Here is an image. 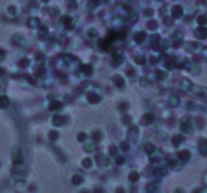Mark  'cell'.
I'll list each match as a JSON object with an SVG mask.
<instances>
[{
  "label": "cell",
  "instance_id": "obj_1",
  "mask_svg": "<svg viewBox=\"0 0 207 193\" xmlns=\"http://www.w3.org/2000/svg\"><path fill=\"white\" fill-rule=\"evenodd\" d=\"M12 160L15 165H21L23 163V155L18 148H14L12 150Z\"/></svg>",
  "mask_w": 207,
  "mask_h": 193
},
{
  "label": "cell",
  "instance_id": "obj_2",
  "mask_svg": "<svg viewBox=\"0 0 207 193\" xmlns=\"http://www.w3.org/2000/svg\"><path fill=\"white\" fill-rule=\"evenodd\" d=\"M180 129H181L182 132L187 133V134H189V133L192 132L193 127H192V124H191V121H190L189 118L183 119V121H182V123H181V125H180Z\"/></svg>",
  "mask_w": 207,
  "mask_h": 193
},
{
  "label": "cell",
  "instance_id": "obj_3",
  "mask_svg": "<svg viewBox=\"0 0 207 193\" xmlns=\"http://www.w3.org/2000/svg\"><path fill=\"white\" fill-rule=\"evenodd\" d=\"M168 161V165L170 166V168H172L173 170H181L182 169V164L180 163V161H178L177 159L173 158V157H168L167 159Z\"/></svg>",
  "mask_w": 207,
  "mask_h": 193
},
{
  "label": "cell",
  "instance_id": "obj_4",
  "mask_svg": "<svg viewBox=\"0 0 207 193\" xmlns=\"http://www.w3.org/2000/svg\"><path fill=\"white\" fill-rule=\"evenodd\" d=\"M127 137L130 141L134 142L136 140V138L138 137V128L136 126H131L129 129H128V132H127Z\"/></svg>",
  "mask_w": 207,
  "mask_h": 193
},
{
  "label": "cell",
  "instance_id": "obj_5",
  "mask_svg": "<svg viewBox=\"0 0 207 193\" xmlns=\"http://www.w3.org/2000/svg\"><path fill=\"white\" fill-rule=\"evenodd\" d=\"M154 173H155L157 176H163V175H165V174L167 173V167H166L164 164L160 163L159 165H157V166L154 167Z\"/></svg>",
  "mask_w": 207,
  "mask_h": 193
},
{
  "label": "cell",
  "instance_id": "obj_6",
  "mask_svg": "<svg viewBox=\"0 0 207 193\" xmlns=\"http://www.w3.org/2000/svg\"><path fill=\"white\" fill-rule=\"evenodd\" d=\"M122 61H123V55L120 52L116 51L112 54V63L114 66H119L122 63Z\"/></svg>",
  "mask_w": 207,
  "mask_h": 193
},
{
  "label": "cell",
  "instance_id": "obj_7",
  "mask_svg": "<svg viewBox=\"0 0 207 193\" xmlns=\"http://www.w3.org/2000/svg\"><path fill=\"white\" fill-rule=\"evenodd\" d=\"M195 36L199 39H204L207 37V28L205 27H198L195 30Z\"/></svg>",
  "mask_w": 207,
  "mask_h": 193
},
{
  "label": "cell",
  "instance_id": "obj_8",
  "mask_svg": "<svg viewBox=\"0 0 207 193\" xmlns=\"http://www.w3.org/2000/svg\"><path fill=\"white\" fill-rule=\"evenodd\" d=\"M171 12H172V15L175 18H180L182 16V14H183V8L180 5H175V6H173Z\"/></svg>",
  "mask_w": 207,
  "mask_h": 193
},
{
  "label": "cell",
  "instance_id": "obj_9",
  "mask_svg": "<svg viewBox=\"0 0 207 193\" xmlns=\"http://www.w3.org/2000/svg\"><path fill=\"white\" fill-rule=\"evenodd\" d=\"M98 45L101 49H103L105 51H110L111 49V43L105 38V39H100L98 42Z\"/></svg>",
  "mask_w": 207,
  "mask_h": 193
},
{
  "label": "cell",
  "instance_id": "obj_10",
  "mask_svg": "<svg viewBox=\"0 0 207 193\" xmlns=\"http://www.w3.org/2000/svg\"><path fill=\"white\" fill-rule=\"evenodd\" d=\"M191 87H192V84H191V82H190L189 80H186V79H185V80H182L181 83H180V89H181L182 91H184V92L190 91Z\"/></svg>",
  "mask_w": 207,
  "mask_h": 193
},
{
  "label": "cell",
  "instance_id": "obj_11",
  "mask_svg": "<svg viewBox=\"0 0 207 193\" xmlns=\"http://www.w3.org/2000/svg\"><path fill=\"white\" fill-rule=\"evenodd\" d=\"M112 81H113L114 85H115L117 88H122V87L124 86V80H123V78H122L121 76H119V75L114 76V77L112 78Z\"/></svg>",
  "mask_w": 207,
  "mask_h": 193
},
{
  "label": "cell",
  "instance_id": "obj_12",
  "mask_svg": "<svg viewBox=\"0 0 207 193\" xmlns=\"http://www.w3.org/2000/svg\"><path fill=\"white\" fill-rule=\"evenodd\" d=\"M191 157V154L188 150H182L178 153V158L181 160V161H188Z\"/></svg>",
  "mask_w": 207,
  "mask_h": 193
},
{
  "label": "cell",
  "instance_id": "obj_13",
  "mask_svg": "<svg viewBox=\"0 0 207 193\" xmlns=\"http://www.w3.org/2000/svg\"><path fill=\"white\" fill-rule=\"evenodd\" d=\"M62 21H63V23L65 24V26L68 28V29H73L74 28V21L70 18V17H68L67 15H65L63 18H62Z\"/></svg>",
  "mask_w": 207,
  "mask_h": 193
},
{
  "label": "cell",
  "instance_id": "obj_14",
  "mask_svg": "<svg viewBox=\"0 0 207 193\" xmlns=\"http://www.w3.org/2000/svg\"><path fill=\"white\" fill-rule=\"evenodd\" d=\"M154 115L152 114V113H147V114H144L143 115V117H142V124H144V125H150V124H152L153 122H154Z\"/></svg>",
  "mask_w": 207,
  "mask_h": 193
},
{
  "label": "cell",
  "instance_id": "obj_15",
  "mask_svg": "<svg viewBox=\"0 0 207 193\" xmlns=\"http://www.w3.org/2000/svg\"><path fill=\"white\" fill-rule=\"evenodd\" d=\"M64 123V118L60 115H56L53 117V125L56 126V127H60L62 126Z\"/></svg>",
  "mask_w": 207,
  "mask_h": 193
},
{
  "label": "cell",
  "instance_id": "obj_16",
  "mask_svg": "<svg viewBox=\"0 0 207 193\" xmlns=\"http://www.w3.org/2000/svg\"><path fill=\"white\" fill-rule=\"evenodd\" d=\"M199 152L204 155L207 156V140H201L200 143H199Z\"/></svg>",
  "mask_w": 207,
  "mask_h": 193
},
{
  "label": "cell",
  "instance_id": "obj_17",
  "mask_svg": "<svg viewBox=\"0 0 207 193\" xmlns=\"http://www.w3.org/2000/svg\"><path fill=\"white\" fill-rule=\"evenodd\" d=\"M184 137L183 136H180V135H175L173 138H172V143L175 147H178L183 141H184Z\"/></svg>",
  "mask_w": 207,
  "mask_h": 193
},
{
  "label": "cell",
  "instance_id": "obj_18",
  "mask_svg": "<svg viewBox=\"0 0 207 193\" xmlns=\"http://www.w3.org/2000/svg\"><path fill=\"white\" fill-rule=\"evenodd\" d=\"M83 181H84L83 177H82L81 175H79V174H75V175L72 177V183H73L74 185H80V184L83 183Z\"/></svg>",
  "mask_w": 207,
  "mask_h": 193
},
{
  "label": "cell",
  "instance_id": "obj_19",
  "mask_svg": "<svg viewBox=\"0 0 207 193\" xmlns=\"http://www.w3.org/2000/svg\"><path fill=\"white\" fill-rule=\"evenodd\" d=\"M88 101L91 104H97V103H99L101 101V98L98 95H95V94H89L88 95Z\"/></svg>",
  "mask_w": 207,
  "mask_h": 193
},
{
  "label": "cell",
  "instance_id": "obj_20",
  "mask_svg": "<svg viewBox=\"0 0 207 193\" xmlns=\"http://www.w3.org/2000/svg\"><path fill=\"white\" fill-rule=\"evenodd\" d=\"M9 105V99L6 96H0V108L1 109H6Z\"/></svg>",
  "mask_w": 207,
  "mask_h": 193
},
{
  "label": "cell",
  "instance_id": "obj_21",
  "mask_svg": "<svg viewBox=\"0 0 207 193\" xmlns=\"http://www.w3.org/2000/svg\"><path fill=\"white\" fill-rule=\"evenodd\" d=\"M61 107H62V104H61L59 101H53V102L50 104L49 109H50L51 111H57V110H59Z\"/></svg>",
  "mask_w": 207,
  "mask_h": 193
},
{
  "label": "cell",
  "instance_id": "obj_22",
  "mask_svg": "<svg viewBox=\"0 0 207 193\" xmlns=\"http://www.w3.org/2000/svg\"><path fill=\"white\" fill-rule=\"evenodd\" d=\"M180 103V100L177 96H172L169 99V105L171 107H177Z\"/></svg>",
  "mask_w": 207,
  "mask_h": 193
},
{
  "label": "cell",
  "instance_id": "obj_23",
  "mask_svg": "<svg viewBox=\"0 0 207 193\" xmlns=\"http://www.w3.org/2000/svg\"><path fill=\"white\" fill-rule=\"evenodd\" d=\"M27 23H28V26H29V27H31V28H36V27H38V25H39V20H38L37 18H30Z\"/></svg>",
  "mask_w": 207,
  "mask_h": 193
},
{
  "label": "cell",
  "instance_id": "obj_24",
  "mask_svg": "<svg viewBox=\"0 0 207 193\" xmlns=\"http://www.w3.org/2000/svg\"><path fill=\"white\" fill-rule=\"evenodd\" d=\"M95 159H96V162H97V164H98L99 166L105 165V164H104V161H107V159L105 158V156H104L103 154H98V155H96Z\"/></svg>",
  "mask_w": 207,
  "mask_h": 193
},
{
  "label": "cell",
  "instance_id": "obj_25",
  "mask_svg": "<svg viewBox=\"0 0 207 193\" xmlns=\"http://www.w3.org/2000/svg\"><path fill=\"white\" fill-rule=\"evenodd\" d=\"M13 41H14L16 44L21 45V44L24 43V38H23L22 35H20V34H16V35L13 36Z\"/></svg>",
  "mask_w": 207,
  "mask_h": 193
},
{
  "label": "cell",
  "instance_id": "obj_26",
  "mask_svg": "<svg viewBox=\"0 0 207 193\" xmlns=\"http://www.w3.org/2000/svg\"><path fill=\"white\" fill-rule=\"evenodd\" d=\"M138 178H139V175H138V173L135 172V171L130 172L129 175H128V179H129V181H131V182H136V181L138 180Z\"/></svg>",
  "mask_w": 207,
  "mask_h": 193
},
{
  "label": "cell",
  "instance_id": "obj_27",
  "mask_svg": "<svg viewBox=\"0 0 207 193\" xmlns=\"http://www.w3.org/2000/svg\"><path fill=\"white\" fill-rule=\"evenodd\" d=\"M161 156H162L161 152L156 151V150L150 154V157H151V160H152V161H158V160L160 159V157H161Z\"/></svg>",
  "mask_w": 207,
  "mask_h": 193
},
{
  "label": "cell",
  "instance_id": "obj_28",
  "mask_svg": "<svg viewBox=\"0 0 207 193\" xmlns=\"http://www.w3.org/2000/svg\"><path fill=\"white\" fill-rule=\"evenodd\" d=\"M82 73H84V75L85 76H90L91 75V73H92V67L90 66V65H87V66H84L83 68H82V71H81Z\"/></svg>",
  "mask_w": 207,
  "mask_h": 193
},
{
  "label": "cell",
  "instance_id": "obj_29",
  "mask_svg": "<svg viewBox=\"0 0 207 193\" xmlns=\"http://www.w3.org/2000/svg\"><path fill=\"white\" fill-rule=\"evenodd\" d=\"M143 150H144L148 154H151L152 152H154V151L156 150V148H155V146L152 145V144H146L144 147H143Z\"/></svg>",
  "mask_w": 207,
  "mask_h": 193
},
{
  "label": "cell",
  "instance_id": "obj_30",
  "mask_svg": "<svg viewBox=\"0 0 207 193\" xmlns=\"http://www.w3.org/2000/svg\"><path fill=\"white\" fill-rule=\"evenodd\" d=\"M158 26H159V25H158V22H157L156 20H151V21H149V23H148V28L151 29V30L157 29Z\"/></svg>",
  "mask_w": 207,
  "mask_h": 193
},
{
  "label": "cell",
  "instance_id": "obj_31",
  "mask_svg": "<svg viewBox=\"0 0 207 193\" xmlns=\"http://www.w3.org/2000/svg\"><path fill=\"white\" fill-rule=\"evenodd\" d=\"M144 37H146V33L143 31H139L134 35V39L136 41H141V40H143Z\"/></svg>",
  "mask_w": 207,
  "mask_h": 193
},
{
  "label": "cell",
  "instance_id": "obj_32",
  "mask_svg": "<svg viewBox=\"0 0 207 193\" xmlns=\"http://www.w3.org/2000/svg\"><path fill=\"white\" fill-rule=\"evenodd\" d=\"M58 137H59V133L57 131H55V130H53V131H51L49 133V138L52 141H56L58 139Z\"/></svg>",
  "mask_w": 207,
  "mask_h": 193
},
{
  "label": "cell",
  "instance_id": "obj_33",
  "mask_svg": "<svg viewBox=\"0 0 207 193\" xmlns=\"http://www.w3.org/2000/svg\"><path fill=\"white\" fill-rule=\"evenodd\" d=\"M134 60H135V62H136L137 65H144V62H146V57H144L143 55H137V56L134 57Z\"/></svg>",
  "mask_w": 207,
  "mask_h": 193
},
{
  "label": "cell",
  "instance_id": "obj_34",
  "mask_svg": "<svg viewBox=\"0 0 207 193\" xmlns=\"http://www.w3.org/2000/svg\"><path fill=\"white\" fill-rule=\"evenodd\" d=\"M82 165H83V167H85V168H90V167L92 166V160H91L90 158H85V159L83 160V162H82Z\"/></svg>",
  "mask_w": 207,
  "mask_h": 193
},
{
  "label": "cell",
  "instance_id": "obj_35",
  "mask_svg": "<svg viewBox=\"0 0 207 193\" xmlns=\"http://www.w3.org/2000/svg\"><path fill=\"white\" fill-rule=\"evenodd\" d=\"M94 149H95V145L92 143H87L84 146V150L87 152H92V151H94Z\"/></svg>",
  "mask_w": 207,
  "mask_h": 193
},
{
  "label": "cell",
  "instance_id": "obj_36",
  "mask_svg": "<svg viewBox=\"0 0 207 193\" xmlns=\"http://www.w3.org/2000/svg\"><path fill=\"white\" fill-rule=\"evenodd\" d=\"M157 77L159 80H165L167 77H168V74L166 72H163V71H159L157 72Z\"/></svg>",
  "mask_w": 207,
  "mask_h": 193
},
{
  "label": "cell",
  "instance_id": "obj_37",
  "mask_svg": "<svg viewBox=\"0 0 207 193\" xmlns=\"http://www.w3.org/2000/svg\"><path fill=\"white\" fill-rule=\"evenodd\" d=\"M119 146H120V149H121L122 151H124V152H126V151L129 149V146H128L127 142H125V141H122Z\"/></svg>",
  "mask_w": 207,
  "mask_h": 193
},
{
  "label": "cell",
  "instance_id": "obj_38",
  "mask_svg": "<svg viewBox=\"0 0 207 193\" xmlns=\"http://www.w3.org/2000/svg\"><path fill=\"white\" fill-rule=\"evenodd\" d=\"M156 189H157V185H156V183H150V184L147 186V191H149V192L156 191Z\"/></svg>",
  "mask_w": 207,
  "mask_h": 193
},
{
  "label": "cell",
  "instance_id": "obj_39",
  "mask_svg": "<svg viewBox=\"0 0 207 193\" xmlns=\"http://www.w3.org/2000/svg\"><path fill=\"white\" fill-rule=\"evenodd\" d=\"M197 21H198V23H199V24H201V25H204V24H206V23H207L206 16H204V15H201V16H199V17H198V19H197Z\"/></svg>",
  "mask_w": 207,
  "mask_h": 193
},
{
  "label": "cell",
  "instance_id": "obj_40",
  "mask_svg": "<svg viewBox=\"0 0 207 193\" xmlns=\"http://www.w3.org/2000/svg\"><path fill=\"white\" fill-rule=\"evenodd\" d=\"M92 136H93V139H94L95 141H100V140H101V137H102V135H101V133H100L99 131H95Z\"/></svg>",
  "mask_w": 207,
  "mask_h": 193
},
{
  "label": "cell",
  "instance_id": "obj_41",
  "mask_svg": "<svg viewBox=\"0 0 207 193\" xmlns=\"http://www.w3.org/2000/svg\"><path fill=\"white\" fill-rule=\"evenodd\" d=\"M19 63H20V65H19L20 68H27L28 65H29V60H28L27 58H23Z\"/></svg>",
  "mask_w": 207,
  "mask_h": 193
},
{
  "label": "cell",
  "instance_id": "obj_42",
  "mask_svg": "<svg viewBox=\"0 0 207 193\" xmlns=\"http://www.w3.org/2000/svg\"><path fill=\"white\" fill-rule=\"evenodd\" d=\"M86 134L84 133V132H80L79 134H78V136H77V139H78V141L79 142H82V141H84L85 139H86Z\"/></svg>",
  "mask_w": 207,
  "mask_h": 193
},
{
  "label": "cell",
  "instance_id": "obj_43",
  "mask_svg": "<svg viewBox=\"0 0 207 193\" xmlns=\"http://www.w3.org/2000/svg\"><path fill=\"white\" fill-rule=\"evenodd\" d=\"M87 34H88V36H90V37H94V36L97 35V32H96V30H95L94 28H90V29L87 31Z\"/></svg>",
  "mask_w": 207,
  "mask_h": 193
},
{
  "label": "cell",
  "instance_id": "obj_44",
  "mask_svg": "<svg viewBox=\"0 0 207 193\" xmlns=\"http://www.w3.org/2000/svg\"><path fill=\"white\" fill-rule=\"evenodd\" d=\"M149 84H150V82H149V80L147 78H141L140 79V85L141 86L147 87V86H149Z\"/></svg>",
  "mask_w": 207,
  "mask_h": 193
},
{
  "label": "cell",
  "instance_id": "obj_45",
  "mask_svg": "<svg viewBox=\"0 0 207 193\" xmlns=\"http://www.w3.org/2000/svg\"><path fill=\"white\" fill-rule=\"evenodd\" d=\"M153 9H147V10H144L143 11V15L146 16V17H150V16H152L153 15Z\"/></svg>",
  "mask_w": 207,
  "mask_h": 193
},
{
  "label": "cell",
  "instance_id": "obj_46",
  "mask_svg": "<svg viewBox=\"0 0 207 193\" xmlns=\"http://www.w3.org/2000/svg\"><path fill=\"white\" fill-rule=\"evenodd\" d=\"M109 153H110L111 155H115V154L117 153V148H116L114 145H112V146L109 148Z\"/></svg>",
  "mask_w": 207,
  "mask_h": 193
},
{
  "label": "cell",
  "instance_id": "obj_47",
  "mask_svg": "<svg viewBox=\"0 0 207 193\" xmlns=\"http://www.w3.org/2000/svg\"><path fill=\"white\" fill-rule=\"evenodd\" d=\"M123 163H124V159H123V157H121V156L116 157V164H117V165H122Z\"/></svg>",
  "mask_w": 207,
  "mask_h": 193
},
{
  "label": "cell",
  "instance_id": "obj_48",
  "mask_svg": "<svg viewBox=\"0 0 207 193\" xmlns=\"http://www.w3.org/2000/svg\"><path fill=\"white\" fill-rule=\"evenodd\" d=\"M97 4H98V1H97V0H90V1H89V6H90V8H94L95 6H97Z\"/></svg>",
  "mask_w": 207,
  "mask_h": 193
},
{
  "label": "cell",
  "instance_id": "obj_49",
  "mask_svg": "<svg viewBox=\"0 0 207 193\" xmlns=\"http://www.w3.org/2000/svg\"><path fill=\"white\" fill-rule=\"evenodd\" d=\"M159 43H160V45L163 47V48H166V47H168L169 46V43L166 41V40H159Z\"/></svg>",
  "mask_w": 207,
  "mask_h": 193
},
{
  "label": "cell",
  "instance_id": "obj_50",
  "mask_svg": "<svg viewBox=\"0 0 207 193\" xmlns=\"http://www.w3.org/2000/svg\"><path fill=\"white\" fill-rule=\"evenodd\" d=\"M127 107H128V106H127L126 104H121V105H119V109H120V110H122L123 112H124V111L127 109Z\"/></svg>",
  "mask_w": 207,
  "mask_h": 193
},
{
  "label": "cell",
  "instance_id": "obj_51",
  "mask_svg": "<svg viewBox=\"0 0 207 193\" xmlns=\"http://www.w3.org/2000/svg\"><path fill=\"white\" fill-rule=\"evenodd\" d=\"M8 10H9V12H10L11 14H14V13H15V7H13V6H10Z\"/></svg>",
  "mask_w": 207,
  "mask_h": 193
},
{
  "label": "cell",
  "instance_id": "obj_52",
  "mask_svg": "<svg viewBox=\"0 0 207 193\" xmlns=\"http://www.w3.org/2000/svg\"><path fill=\"white\" fill-rule=\"evenodd\" d=\"M133 73H134V72H133V71H132V70H129V71H128V72H127V75H128V76H130V77H131V76H133V75H134V74H133Z\"/></svg>",
  "mask_w": 207,
  "mask_h": 193
},
{
  "label": "cell",
  "instance_id": "obj_53",
  "mask_svg": "<svg viewBox=\"0 0 207 193\" xmlns=\"http://www.w3.org/2000/svg\"><path fill=\"white\" fill-rule=\"evenodd\" d=\"M203 55H204L205 58H207V47H205L204 50H203Z\"/></svg>",
  "mask_w": 207,
  "mask_h": 193
},
{
  "label": "cell",
  "instance_id": "obj_54",
  "mask_svg": "<svg viewBox=\"0 0 207 193\" xmlns=\"http://www.w3.org/2000/svg\"><path fill=\"white\" fill-rule=\"evenodd\" d=\"M43 1H44V2H48L49 0H43Z\"/></svg>",
  "mask_w": 207,
  "mask_h": 193
},
{
  "label": "cell",
  "instance_id": "obj_55",
  "mask_svg": "<svg viewBox=\"0 0 207 193\" xmlns=\"http://www.w3.org/2000/svg\"><path fill=\"white\" fill-rule=\"evenodd\" d=\"M104 2H107V1H108V0H103Z\"/></svg>",
  "mask_w": 207,
  "mask_h": 193
},
{
  "label": "cell",
  "instance_id": "obj_56",
  "mask_svg": "<svg viewBox=\"0 0 207 193\" xmlns=\"http://www.w3.org/2000/svg\"><path fill=\"white\" fill-rule=\"evenodd\" d=\"M156 1H161V0H156Z\"/></svg>",
  "mask_w": 207,
  "mask_h": 193
}]
</instances>
